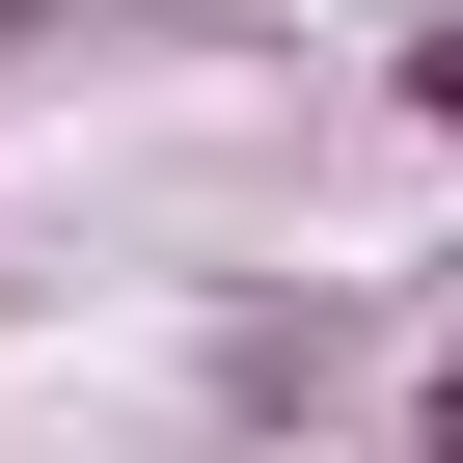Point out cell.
Here are the masks:
<instances>
[{"instance_id": "cell-1", "label": "cell", "mask_w": 463, "mask_h": 463, "mask_svg": "<svg viewBox=\"0 0 463 463\" xmlns=\"http://www.w3.org/2000/svg\"><path fill=\"white\" fill-rule=\"evenodd\" d=\"M409 109H463V0H436V28H409Z\"/></svg>"}, {"instance_id": "cell-2", "label": "cell", "mask_w": 463, "mask_h": 463, "mask_svg": "<svg viewBox=\"0 0 463 463\" xmlns=\"http://www.w3.org/2000/svg\"><path fill=\"white\" fill-rule=\"evenodd\" d=\"M409 463H463V382H436V409H409Z\"/></svg>"}]
</instances>
